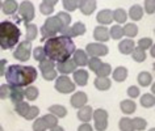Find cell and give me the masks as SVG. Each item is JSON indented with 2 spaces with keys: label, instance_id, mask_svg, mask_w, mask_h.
I'll return each mask as SVG.
<instances>
[{
  "label": "cell",
  "instance_id": "e0dca14e",
  "mask_svg": "<svg viewBox=\"0 0 155 131\" xmlns=\"http://www.w3.org/2000/svg\"><path fill=\"white\" fill-rule=\"evenodd\" d=\"M96 20H97L99 24H101V26L108 25L113 21V13H112V11H109V9L100 11L97 13V16H96Z\"/></svg>",
  "mask_w": 155,
  "mask_h": 131
},
{
  "label": "cell",
  "instance_id": "4dcf8cb0",
  "mask_svg": "<svg viewBox=\"0 0 155 131\" xmlns=\"http://www.w3.org/2000/svg\"><path fill=\"white\" fill-rule=\"evenodd\" d=\"M138 83L141 87H147L153 83V76H151L149 72H141L138 75Z\"/></svg>",
  "mask_w": 155,
  "mask_h": 131
},
{
  "label": "cell",
  "instance_id": "ffe728a7",
  "mask_svg": "<svg viewBox=\"0 0 155 131\" xmlns=\"http://www.w3.org/2000/svg\"><path fill=\"white\" fill-rule=\"evenodd\" d=\"M135 47V43L133 40H124L120 42L118 45V50L121 54H125V55H127V54L133 53V50Z\"/></svg>",
  "mask_w": 155,
  "mask_h": 131
},
{
  "label": "cell",
  "instance_id": "91938a15",
  "mask_svg": "<svg viewBox=\"0 0 155 131\" xmlns=\"http://www.w3.org/2000/svg\"><path fill=\"white\" fill-rule=\"evenodd\" d=\"M150 131H155V129H151V130H150Z\"/></svg>",
  "mask_w": 155,
  "mask_h": 131
},
{
  "label": "cell",
  "instance_id": "d6986e66",
  "mask_svg": "<svg viewBox=\"0 0 155 131\" xmlns=\"http://www.w3.org/2000/svg\"><path fill=\"white\" fill-rule=\"evenodd\" d=\"M92 113H94V110H92V107L90 105H88V106H83V107H80V109H79V111H78V118H79L82 122L87 123V122L91 121Z\"/></svg>",
  "mask_w": 155,
  "mask_h": 131
},
{
  "label": "cell",
  "instance_id": "2e32d148",
  "mask_svg": "<svg viewBox=\"0 0 155 131\" xmlns=\"http://www.w3.org/2000/svg\"><path fill=\"white\" fill-rule=\"evenodd\" d=\"M94 38L99 42H107L109 41V30L105 26H97L94 30Z\"/></svg>",
  "mask_w": 155,
  "mask_h": 131
},
{
  "label": "cell",
  "instance_id": "7a4b0ae2",
  "mask_svg": "<svg viewBox=\"0 0 155 131\" xmlns=\"http://www.w3.org/2000/svg\"><path fill=\"white\" fill-rule=\"evenodd\" d=\"M38 72L32 66L12 64L5 70V79L9 85L13 87H29L37 80Z\"/></svg>",
  "mask_w": 155,
  "mask_h": 131
},
{
  "label": "cell",
  "instance_id": "83f0119b",
  "mask_svg": "<svg viewBox=\"0 0 155 131\" xmlns=\"http://www.w3.org/2000/svg\"><path fill=\"white\" fill-rule=\"evenodd\" d=\"M129 16L131 20H134V21H139L142 18L143 16V9H142V7H139V5H133L130 8L129 11Z\"/></svg>",
  "mask_w": 155,
  "mask_h": 131
},
{
  "label": "cell",
  "instance_id": "cb8c5ba5",
  "mask_svg": "<svg viewBox=\"0 0 155 131\" xmlns=\"http://www.w3.org/2000/svg\"><path fill=\"white\" fill-rule=\"evenodd\" d=\"M95 87L97 88L99 91H108L112 87V81L108 78H96Z\"/></svg>",
  "mask_w": 155,
  "mask_h": 131
},
{
  "label": "cell",
  "instance_id": "4fadbf2b",
  "mask_svg": "<svg viewBox=\"0 0 155 131\" xmlns=\"http://www.w3.org/2000/svg\"><path fill=\"white\" fill-rule=\"evenodd\" d=\"M78 8L82 11L83 14L90 16V14L96 9V2L95 0H83V2H79Z\"/></svg>",
  "mask_w": 155,
  "mask_h": 131
},
{
  "label": "cell",
  "instance_id": "f546056e",
  "mask_svg": "<svg viewBox=\"0 0 155 131\" xmlns=\"http://www.w3.org/2000/svg\"><path fill=\"white\" fill-rule=\"evenodd\" d=\"M37 34H38V30H37L36 25L34 24H28L26 25V41L32 42L33 40H36Z\"/></svg>",
  "mask_w": 155,
  "mask_h": 131
},
{
  "label": "cell",
  "instance_id": "7c38bea8",
  "mask_svg": "<svg viewBox=\"0 0 155 131\" xmlns=\"http://www.w3.org/2000/svg\"><path fill=\"white\" fill-rule=\"evenodd\" d=\"M70 101H71V105L74 107H76V109H80V107L86 106L88 98H87V94L84 93V92H76V93L72 94V97H71Z\"/></svg>",
  "mask_w": 155,
  "mask_h": 131
},
{
  "label": "cell",
  "instance_id": "7dc6e473",
  "mask_svg": "<svg viewBox=\"0 0 155 131\" xmlns=\"http://www.w3.org/2000/svg\"><path fill=\"white\" fill-rule=\"evenodd\" d=\"M9 94H11V85L9 84H4V85L0 87V98H3V100L9 98Z\"/></svg>",
  "mask_w": 155,
  "mask_h": 131
},
{
  "label": "cell",
  "instance_id": "f5cc1de1",
  "mask_svg": "<svg viewBox=\"0 0 155 131\" xmlns=\"http://www.w3.org/2000/svg\"><path fill=\"white\" fill-rule=\"evenodd\" d=\"M127 94H129L130 98H135L139 96V88L135 87V85H131L127 88Z\"/></svg>",
  "mask_w": 155,
  "mask_h": 131
},
{
  "label": "cell",
  "instance_id": "f6af8a7d",
  "mask_svg": "<svg viewBox=\"0 0 155 131\" xmlns=\"http://www.w3.org/2000/svg\"><path fill=\"white\" fill-rule=\"evenodd\" d=\"M33 56H34V59H36V60H40V62H42L44 59H46V55H45L44 47H41V46H38V47L34 49Z\"/></svg>",
  "mask_w": 155,
  "mask_h": 131
},
{
  "label": "cell",
  "instance_id": "9f6ffc18",
  "mask_svg": "<svg viewBox=\"0 0 155 131\" xmlns=\"http://www.w3.org/2000/svg\"><path fill=\"white\" fill-rule=\"evenodd\" d=\"M50 131H64L63 129H62V127L61 126H55V127H53V129H50Z\"/></svg>",
  "mask_w": 155,
  "mask_h": 131
},
{
  "label": "cell",
  "instance_id": "db71d44e",
  "mask_svg": "<svg viewBox=\"0 0 155 131\" xmlns=\"http://www.w3.org/2000/svg\"><path fill=\"white\" fill-rule=\"evenodd\" d=\"M78 131H92V126L90 123H83L78 127Z\"/></svg>",
  "mask_w": 155,
  "mask_h": 131
},
{
  "label": "cell",
  "instance_id": "e575fe53",
  "mask_svg": "<svg viewBox=\"0 0 155 131\" xmlns=\"http://www.w3.org/2000/svg\"><path fill=\"white\" fill-rule=\"evenodd\" d=\"M120 130L121 131H134V127H133V122H131L130 118H126L124 117L120 119Z\"/></svg>",
  "mask_w": 155,
  "mask_h": 131
},
{
  "label": "cell",
  "instance_id": "836d02e7",
  "mask_svg": "<svg viewBox=\"0 0 155 131\" xmlns=\"http://www.w3.org/2000/svg\"><path fill=\"white\" fill-rule=\"evenodd\" d=\"M112 13H113V20L117 21L118 24H124V22L126 21V18H127V14L125 12V9H122V8L116 9L114 12H112Z\"/></svg>",
  "mask_w": 155,
  "mask_h": 131
},
{
  "label": "cell",
  "instance_id": "ee69618b",
  "mask_svg": "<svg viewBox=\"0 0 155 131\" xmlns=\"http://www.w3.org/2000/svg\"><path fill=\"white\" fill-rule=\"evenodd\" d=\"M153 45L154 43H153V40H151V38H141V40L138 41V47L141 50H143V51H145L146 49H150Z\"/></svg>",
  "mask_w": 155,
  "mask_h": 131
},
{
  "label": "cell",
  "instance_id": "681fc988",
  "mask_svg": "<svg viewBox=\"0 0 155 131\" xmlns=\"http://www.w3.org/2000/svg\"><path fill=\"white\" fill-rule=\"evenodd\" d=\"M33 130L34 131H45L46 130V125H45V122L42 121V118H38L33 122Z\"/></svg>",
  "mask_w": 155,
  "mask_h": 131
},
{
  "label": "cell",
  "instance_id": "f1b7e54d",
  "mask_svg": "<svg viewBox=\"0 0 155 131\" xmlns=\"http://www.w3.org/2000/svg\"><path fill=\"white\" fill-rule=\"evenodd\" d=\"M135 102L134 101H130V100H124V101L121 102V110L122 113L125 114H131L135 111Z\"/></svg>",
  "mask_w": 155,
  "mask_h": 131
},
{
  "label": "cell",
  "instance_id": "d4e9b609",
  "mask_svg": "<svg viewBox=\"0 0 155 131\" xmlns=\"http://www.w3.org/2000/svg\"><path fill=\"white\" fill-rule=\"evenodd\" d=\"M57 4V0H46V2H42L41 5H40V11L42 14H51L53 11H54V5Z\"/></svg>",
  "mask_w": 155,
  "mask_h": 131
},
{
  "label": "cell",
  "instance_id": "1f68e13d",
  "mask_svg": "<svg viewBox=\"0 0 155 131\" xmlns=\"http://www.w3.org/2000/svg\"><path fill=\"white\" fill-rule=\"evenodd\" d=\"M42 121L45 122L46 129H53V127H55L58 125V118L55 117V115H53V114L44 115V117H42Z\"/></svg>",
  "mask_w": 155,
  "mask_h": 131
},
{
  "label": "cell",
  "instance_id": "5b68a950",
  "mask_svg": "<svg viewBox=\"0 0 155 131\" xmlns=\"http://www.w3.org/2000/svg\"><path fill=\"white\" fill-rule=\"evenodd\" d=\"M17 9H18V16L21 17V21L25 22L26 25L34 18V7L30 2H22Z\"/></svg>",
  "mask_w": 155,
  "mask_h": 131
},
{
  "label": "cell",
  "instance_id": "f35d334b",
  "mask_svg": "<svg viewBox=\"0 0 155 131\" xmlns=\"http://www.w3.org/2000/svg\"><path fill=\"white\" fill-rule=\"evenodd\" d=\"M29 109H30V105H29L28 102H24V101L16 105V111H17V114L21 115V117H24V118H25V115L28 114Z\"/></svg>",
  "mask_w": 155,
  "mask_h": 131
},
{
  "label": "cell",
  "instance_id": "d6a6232c",
  "mask_svg": "<svg viewBox=\"0 0 155 131\" xmlns=\"http://www.w3.org/2000/svg\"><path fill=\"white\" fill-rule=\"evenodd\" d=\"M122 30H124V36H126L129 38L135 37L138 33V28L135 24H126L125 28H122Z\"/></svg>",
  "mask_w": 155,
  "mask_h": 131
},
{
  "label": "cell",
  "instance_id": "4316f807",
  "mask_svg": "<svg viewBox=\"0 0 155 131\" xmlns=\"http://www.w3.org/2000/svg\"><path fill=\"white\" fill-rule=\"evenodd\" d=\"M57 17H58V20H59L61 24H62V29L61 30L67 29L70 26V24H71V16H70L67 12H58Z\"/></svg>",
  "mask_w": 155,
  "mask_h": 131
},
{
  "label": "cell",
  "instance_id": "9c48e42d",
  "mask_svg": "<svg viewBox=\"0 0 155 131\" xmlns=\"http://www.w3.org/2000/svg\"><path fill=\"white\" fill-rule=\"evenodd\" d=\"M108 51H109V49L103 43H88L86 47V54H88L91 58L92 56H96V58L104 56L108 54Z\"/></svg>",
  "mask_w": 155,
  "mask_h": 131
},
{
  "label": "cell",
  "instance_id": "52a82bcc",
  "mask_svg": "<svg viewBox=\"0 0 155 131\" xmlns=\"http://www.w3.org/2000/svg\"><path fill=\"white\" fill-rule=\"evenodd\" d=\"M30 53H32V43L28 41H24L15 50L13 56H15V59H17L20 62H26L30 58Z\"/></svg>",
  "mask_w": 155,
  "mask_h": 131
},
{
  "label": "cell",
  "instance_id": "bcb514c9",
  "mask_svg": "<svg viewBox=\"0 0 155 131\" xmlns=\"http://www.w3.org/2000/svg\"><path fill=\"white\" fill-rule=\"evenodd\" d=\"M78 5H79V2H71V0H64L63 2V8L66 11H68V12L75 11L78 8Z\"/></svg>",
  "mask_w": 155,
  "mask_h": 131
},
{
  "label": "cell",
  "instance_id": "9a60e30c",
  "mask_svg": "<svg viewBox=\"0 0 155 131\" xmlns=\"http://www.w3.org/2000/svg\"><path fill=\"white\" fill-rule=\"evenodd\" d=\"M74 55V63L75 66H79V67H84V66L88 64V55L86 54V51L83 50H75V53L72 54Z\"/></svg>",
  "mask_w": 155,
  "mask_h": 131
},
{
  "label": "cell",
  "instance_id": "7bdbcfd3",
  "mask_svg": "<svg viewBox=\"0 0 155 131\" xmlns=\"http://www.w3.org/2000/svg\"><path fill=\"white\" fill-rule=\"evenodd\" d=\"M101 63H103L101 59H99V58H96V56H92L88 59V67H90V70L94 71V72L101 66Z\"/></svg>",
  "mask_w": 155,
  "mask_h": 131
},
{
  "label": "cell",
  "instance_id": "ab89813d",
  "mask_svg": "<svg viewBox=\"0 0 155 131\" xmlns=\"http://www.w3.org/2000/svg\"><path fill=\"white\" fill-rule=\"evenodd\" d=\"M55 68V63L50 59H44L42 62H40V70L41 72H46L50 70H54Z\"/></svg>",
  "mask_w": 155,
  "mask_h": 131
},
{
  "label": "cell",
  "instance_id": "b9f144b4",
  "mask_svg": "<svg viewBox=\"0 0 155 131\" xmlns=\"http://www.w3.org/2000/svg\"><path fill=\"white\" fill-rule=\"evenodd\" d=\"M131 122H133L134 130H139V131H141V130H143V129H146L147 122H146L143 118H141V117H137V118L131 119Z\"/></svg>",
  "mask_w": 155,
  "mask_h": 131
},
{
  "label": "cell",
  "instance_id": "74e56055",
  "mask_svg": "<svg viewBox=\"0 0 155 131\" xmlns=\"http://www.w3.org/2000/svg\"><path fill=\"white\" fill-rule=\"evenodd\" d=\"M109 36L113 38V40H120V38L124 37V30L120 25H114L110 28V32H109Z\"/></svg>",
  "mask_w": 155,
  "mask_h": 131
},
{
  "label": "cell",
  "instance_id": "603a6c76",
  "mask_svg": "<svg viewBox=\"0 0 155 131\" xmlns=\"http://www.w3.org/2000/svg\"><path fill=\"white\" fill-rule=\"evenodd\" d=\"M49 111H50V114L55 115L57 118H64L66 115H67V109H66L64 106H62V105H53V106H50Z\"/></svg>",
  "mask_w": 155,
  "mask_h": 131
},
{
  "label": "cell",
  "instance_id": "816d5d0a",
  "mask_svg": "<svg viewBox=\"0 0 155 131\" xmlns=\"http://www.w3.org/2000/svg\"><path fill=\"white\" fill-rule=\"evenodd\" d=\"M145 9L149 14H153L155 12V3L153 0H146L145 2Z\"/></svg>",
  "mask_w": 155,
  "mask_h": 131
},
{
  "label": "cell",
  "instance_id": "44dd1931",
  "mask_svg": "<svg viewBox=\"0 0 155 131\" xmlns=\"http://www.w3.org/2000/svg\"><path fill=\"white\" fill-rule=\"evenodd\" d=\"M17 8H18V4L15 0H7V2L2 4V9L5 14H13L17 11Z\"/></svg>",
  "mask_w": 155,
  "mask_h": 131
},
{
  "label": "cell",
  "instance_id": "5bb4252c",
  "mask_svg": "<svg viewBox=\"0 0 155 131\" xmlns=\"http://www.w3.org/2000/svg\"><path fill=\"white\" fill-rule=\"evenodd\" d=\"M24 89L20 87H13L11 85V94H9V98L11 101H12L15 105H17V104L22 102V100H24Z\"/></svg>",
  "mask_w": 155,
  "mask_h": 131
},
{
  "label": "cell",
  "instance_id": "6da1fadb",
  "mask_svg": "<svg viewBox=\"0 0 155 131\" xmlns=\"http://www.w3.org/2000/svg\"><path fill=\"white\" fill-rule=\"evenodd\" d=\"M44 51L48 59L53 60L54 63H61L70 59V56L75 53V43L71 38L66 36L53 37L46 40Z\"/></svg>",
  "mask_w": 155,
  "mask_h": 131
},
{
  "label": "cell",
  "instance_id": "484cf974",
  "mask_svg": "<svg viewBox=\"0 0 155 131\" xmlns=\"http://www.w3.org/2000/svg\"><path fill=\"white\" fill-rule=\"evenodd\" d=\"M112 72V67L109 63H101V66L95 71V74L97 75V78H108Z\"/></svg>",
  "mask_w": 155,
  "mask_h": 131
},
{
  "label": "cell",
  "instance_id": "30bf717a",
  "mask_svg": "<svg viewBox=\"0 0 155 131\" xmlns=\"http://www.w3.org/2000/svg\"><path fill=\"white\" fill-rule=\"evenodd\" d=\"M61 33H62V36H66V37H68V38L78 37V36H83V34L86 33V25H84L83 22L78 21V22H75V24L71 26V28L68 26L67 29L61 30Z\"/></svg>",
  "mask_w": 155,
  "mask_h": 131
},
{
  "label": "cell",
  "instance_id": "3957f363",
  "mask_svg": "<svg viewBox=\"0 0 155 131\" xmlns=\"http://www.w3.org/2000/svg\"><path fill=\"white\" fill-rule=\"evenodd\" d=\"M20 36L21 32L16 24L11 21L0 22V46H2V49L8 50L15 47L18 43Z\"/></svg>",
  "mask_w": 155,
  "mask_h": 131
},
{
  "label": "cell",
  "instance_id": "ac0fdd59",
  "mask_svg": "<svg viewBox=\"0 0 155 131\" xmlns=\"http://www.w3.org/2000/svg\"><path fill=\"white\" fill-rule=\"evenodd\" d=\"M74 80L78 85L80 87H84L88 81V72L86 70H78V71H74Z\"/></svg>",
  "mask_w": 155,
  "mask_h": 131
},
{
  "label": "cell",
  "instance_id": "f907efd6",
  "mask_svg": "<svg viewBox=\"0 0 155 131\" xmlns=\"http://www.w3.org/2000/svg\"><path fill=\"white\" fill-rule=\"evenodd\" d=\"M42 76L46 81H50V80H54L57 78V71L55 70H50V71H46V72H42Z\"/></svg>",
  "mask_w": 155,
  "mask_h": 131
},
{
  "label": "cell",
  "instance_id": "ba28073f",
  "mask_svg": "<svg viewBox=\"0 0 155 131\" xmlns=\"http://www.w3.org/2000/svg\"><path fill=\"white\" fill-rule=\"evenodd\" d=\"M92 118L95 119V127L97 131H105L108 127V111L104 109H97L92 113Z\"/></svg>",
  "mask_w": 155,
  "mask_h": 131
},
{
  "label": "cell",
  "instance_id": "277c9868",
  "mask_svg": "<svg viewBox=\"0 0 155 131\" xmlns=\"http://www.w3.org/2000/svg\"><path fill=\"white\" fill-rule=\"evenodd\" d=\"M62 29V24L61 21L58 20V17H49L48 20L45 21L44 26L41 28V34H42V41H45L46 38H53V37H57V33L61 32Z\"/></svg>",
  "mask_w": 155,
  "mask_h": 131
},
{
  "label": "cell",
  "instance_id": "7402d4cb",
  "mask_svg": "<svg viewBox=\"0 0 155 131\" xmlns=\"http://www.w3.org/2000/svg\"><path fill=\"white\" fill-rule=\"evenodd\" d=\"M126 78H127V70L125 67H122V66H118V67L113 71V79L116 81L122 83L126 80Z\"/></svg>",
  "mask_w": 155,
  "mask_h": 131
},
{
  "label": "cell",
  "instance_id": "8fae6325",
  "mask_svg": "<svg viewBox=\"0 0 155 131\" xmlns=\"http://www.w3.org/2000/svg\"><path fill=\"white\" fill-rule=\"evenodd\" d=\"M75 70H76V66L72 59H67L64 62H61V63H57V71L61 72L64 76H67L68 74H72Z\"/></svg>",
  "mask_w": 155,
  "mask_h": 131
},
{
  "label": "cell",
  "instance_id": "6f0895ef",
  "mask_svg": "<svg viewBox=\"0 0 155 131\" xmlns=\"http://www.w3.org/2000/svg\"><path fill=\"white\" fill-rule=\"evenodd\" d=\"M0 131H4V130H3V127H2V126H0Z\"/></svg>",
  "mask_w": 155,
  "mask_h": 131
},
{
  "label": "cell",
  "instance_id": "d590c367",
  "mask_svg": "<svg viewBox=\"0 0 155 131\" xmlns=\"http://www.w3.org/2000/svg\"><path fill=\"white\" fill-rule=\"evenodd\" d=\"M141 105L145 106V107H153L155 105V98H154V94L153 93H146L141 97Z\"/></svg>",
  "mask_w": 155,
  "mask_h": 131
},
{
  "label": "cell",
  "instance_id": "11a10c76",
  "mask_svg": "<svg viewBox=\"0 0 155 131\" xmlns=\"http://www.w3.org/2000/svg\"><path fill=\"white\" fill-rule=\"evenodd\" d=\"M5 64H7V59L0 60V76H3L5 74Z\"/></svg>",
  "mask_w": 155,
  "mask_h": 131
},
{
  "label": "cell",
  "instance_id": "c3c4849f",
  "mask_svg": "<svg viewBox=\"0 0 155 131\" xmlns=\"http://www.w3.org/2000/svg\"><path fill=\"white\" fill-rule=\"evenodd\" d=\"M38 114H40V109H38L37 106H30L28 114L25 115V119H29V121H32V119L36 118Z\"/></svg>",
  "mask_w": 155,
  "mask_h": 131
},
{
  "label": "cell",
  "instance_id": "8992f818",
  "mask_svg": "<svg viewBox=\"0 0 155 131\" xmlns=\"http://www.w3.org/2000/svg\"><path fill=\"white\" fill-rule=\"evenodd\" d=\"M55 89L59 93H71L75 91V84L72 83V80L68 76L62 75L55 80Z\"/></svg>",
  "mask_w": 155,
  "mask_h": 131
},
{
  "label": "cell",
  "instance_id": "8d00e7d4",
  "mask_svg": "<svg viewBox=\"0 0 155 131\" xmlns=\"http://www.w3.org/2000/svg\"><path fill=\"white\" fill-rule=\"evenodd\" d=\"M38 94H40L38 89H37L36 87H32V85H29V87L24 91V96L29 100V101H33V100H36V98L38 97Z\"/></svg>",
  "mask_w": 155,
  "mask_h": 131
},
{
  "label": "cell",
  "instance_id": "680465c9",
  "mask_svg": "<svg viewBox=\"0 0 155 131\" xmlns=\"http://www.w3.org/2000/svg\"><path fill=\"white\" fill-rule=\"evenodd\" d=\"M2 4H3V3H2V2H0V9H2Z\"/></svg>",
  "mask_w": 155,
  "mask_h": 131
},
{
  "label": "cell",
  "instance_id": "60d3db41",
  "mask_svg": "<svg viewBox=\"0 0 155 131\" xmlns=\"http://www.w3.org/2000/svg\"><path fill=\"white\" fill-rule=\"evenodd\" d=\"M131 54H133V59L135 62H138V63H141V62H143L146 59V53L143 51V50H141L139 47H134Z\"/></svg>",
  "mask_w": 155,
  "mask_h": 131
}]
</instances>
